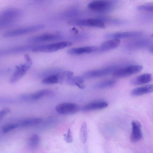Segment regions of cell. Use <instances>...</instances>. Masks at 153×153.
I'll return each mask as SVG.
<instances>
[{
	"instance_id": "6da1fadb",
	"label": "cell",
	"mask_w": 153,
	"mask_h": 153,
	"mask_svg": "<svg viewBox=\"0 0 153 153\" xmlns=\"http://www.w3.org/2000/svg\"><path fill=\"white\" fill-rule=\"evenodd\" d=\"M72 45V43L69 42H60L45 45L34 46L31 51L34 52H53L70 46Z\"/></svg>"
},
{
	"instance_id": "7a4b0ae2",
	"label": "cell",
	"mask_w": 153,
	"mask_h": 153,
	"mask_svg": "<svg viewBox=\"0 0 153 153\" xmlns=\"http://www.w3.org/2000/svg\"><path fill=\"white\" fill-rule=\"evenodd\" d=\"M68 23L71 25L77 26L94 27L101 28L105 27L103 22L101 20L97 19L71 20L68 21Z\"/></svg>"
},
{
	"instance_id": "3957f363",
	"label": "cell",
	"mask_w": 153,
	"mask_h": 153,
	"mask_svg": "<svg viewBox=\"0 0 153 153\" xmlns=\"http://www.w3.org/2000/svg\"><path fill=\"white\" fill-rule=\"evenodd\" d=\"M44 25H38L13 30L5 32L3 36L5 38L12 37L39 30L43 28Z\"/></svg>"
},
{
	"instance_id": "277c9868",
	"label": "cell",
	"mask_w": 153,
	"mask_h": 153,
	"mask_svg": "<svg viewBox=\"0 0 153 153\" xmlns=\"http://www.w3.org/2000/svg\"><path fill=\"white\" fill-rule=\"evenodd\" d=\"M143 68V67L141 65H131L121 68H118L112 74L115 77H126L140 72Z\"/></svg>"
},
{
	"instance_id": "5b68a950",
	"label": "cell",
	"mask_w": 153,
	"mask_h": 153,
	"mask_svg": "<svg viewBox=\"0 0 153 153\" xmlns=\"http://www.w3.org/2000/svg\"><path fill=\"white\" fill-rule=\"evenodd\" d=\"M117 68L116 66H112L90 71L84 73L82 76L84 79L101 77L112 74Z\"/></svg>"
},
{
	"instance_id": "8992f818",
	"label": "cell",
	"mask_w": 153,
	"mask_h": 153,
	"mask_svg": "<svg viewBox=\"0 0 153 153\" xmlns=\"http://www.w3.org/2000/svg\"><path fill=\"white\" fill-rule=\"evenodd\" d=\"M80 109V108L78 105L69 102L60 104L56 107V111L59 114L63 115L74 114L78 112Z\"/></svg>"
},
{
	"instance_id": "52a82bcc",
	"label": "cell",
	"mask_w": 153,
	"mask_h": 153,
	"mask_svg": "<svg viewBox=\"0 0 153 153\" xmlns=\"http://www.w3.org/2000/svg\"><path fill=\"white\" fill-rule=\"evenodd\" d=\"M32 64L31 59L26 61V62L16 67V69L11 78L10 82L13 83L22 77L30 68Z\"/></svg>"
},
{
	"instance_id": "ba28073f",
	"label": "cell",
	"mask_w": 153,
	"mask_h": 153,
	"mask_svg": "<svg viewBox=\"0 0 153 153\" xmlns=\"http://www.w3.org/2000/svg\"><path fill=\"white\" fill-rule=\"evenodd\" d=\"M112 6L111 3L106 0L93 1L88 4L91 10L97 12H103L110 9Z\"/></svg>"
},
{
	"instance_id": "9c48e42d",
	"label": "cell",
	"mask_w": 153,
	"mask_h": 153,
	"mask_svg": "<svg viewBox=\"0 0 153 153\" xmlns=\"http://www.w3.org/2000/svg\"><path fill=\"white\" fill-rule=\"evenodd\" d=\"M131 125L132 129L130 140L132 142L136 143L140 140L143 137L141 125L139 122L136 120L133 121Z\"/></svg>"
},
{
	"instance_id": "30bf717a",
	"label": "cell",
	"mask_w": 153,
	"mask_h": 153,
	"mask_svg": "<svg viewBox=\"0 0 153 153\" xmlns=\"http://www.w3.org/2000/svg\"><path fill=\"white\" fill-rule=\"evenodd\" d=\"M62 37L60 35L45 34L36 36L29 38L28 41L30 42H39L58 40L62 39Z\"/></svg>"
},
{
	"instance_id": "8fae6325",
	"label": "cell",
	"mask_w": 153,
	"mask_h": 153,
	"mask_svg": "<svg viewBox=\"0 0 153 153\" xmlns=\"http://www.w3.org/2000/svg\"><path fill=\"white\" fill-rule=\"evenodd\" d=\"M142 34L141 32L137 31L122 32L117 33H107L105 36L108 38L113 39H122L138 36Z\"/></svg>"
},
{
	"instance_id": "7c38bea8",
	"label": "cell",
	"mask_w": 153,
	"mask_h": 153,
	"mask_svg": "<svg viewBox=\"0 0 153 153\" xmlns=\"http://www.w3.org/2000/svg\"><path fill=\"white\" fill-rule=\"evenodd\" d=\"M19 12L15 9H9L4 12L0 15V25H4L9 23L19 15Z\"/></svg>"
},
{
	"instance_id": "4fadbf2b",
	"label": "cell",
	"mask_w": 153,
	"mask_h": 153,
	"mask_svg": "<svg viewBox=\"0 0 153 153\" xmlns=\"http://www.w3.org/2000/svg\"><path fill=\"white\" fill-rule=\"evenodd\" d=\"M98 50V48L95 46H85L70 49L67 51V53L71 55H80L94 52Z\"/></svg>"
},
{
	"instance_id": "5bb4252c",
	"label": "cell",
	"mask_w": 153,
	"mask_h": 153,
	"mask_svg": "<svg viewBox=\"0 0 153 153\" xmlns=\"http://www.w3.org/2000/svg\"><path fill=\"white\" fill-rule=\"evenodd\" d=\"M108 105V103L105 101L93 102L83 105L81 108V110L85 112L99 110L106 108Z\"/></svg>"
},
{
	"instance_id": "9a60e30c",
	"label": "cell",
	"mask_w": 153,
	"mask_h": 153,
	"mask_svg": "<svg viewBox=\"0 0 153 153\" xmlns=\"http://www.w3.org/2000/svg\"><path fill=\"white\" fill-rule=\"evenodd\" d=\"M119 39H112L103 42L98 48L101 51H106L114 49L119 45L120 43Z\"/></svg>"
},
{
	"instance_id": "2e32d148",
	"label": "cell",
	"mask_w": 153,
	"mask_h": 153,
	"mask_svg": "<svg viewBox=\"0 0 153 153\" xmlns=\"http://www.w3.org/2000/svg\"><path fill=\"white\" fill-rule=\"evenodd\" d=\"M152 79V75L149 73H145L140 75L132 79L131 83L134 85H139L147 83Z\"/></svg>"
},
{
	"instance_id": "e0dca14e",
	"label": "cell",
	"mask_w": 153,
	"mask_h": 153,
	"mask_svg": "<svg viewBox=\"0 0 153 153\" xmlns=\"http://www.w3.org/2000/svg\"><path fill=\"white\" fill-rule=\"evenodd\" d=\"M153 91V85L150 84L135 88L131 91V94L133 96H137L151 93Z\"/></svg>"
},
{
	"instance_id": "ac0fdd59",
	"label": "cell",
	"mask_w": 153,
	"mask_h": 153,
	"mask_svg": "<svg viewBox=\"0 0 153 153\" xmlns=\"http://www.w3.org/2000/svg\"><path fill=\"white\" fill-rule=\"evenodd\" d=\"M53 92L48 89H44L39 90L31 94H28L29 100H36L43 97L50 96L53 94Z\"/></svg>"
},
{
	"instance_id": "d6986e66",
	"label": "cell",
	"mask_w": 153,
	"mask_h": 153,
	"mask_svg": "<svg viewBox=\"0 0 153 153\" xmlns=\"http://www.w3.org/2000/svg\"><path fill=\"white\" fill-rule=\"evenodd\" d=\"M65 82L68 84L76 86L81 89H83L85 87L84 79L82 76H73Z\"/></svg>"
},
{
	"instance_id": "ffe728a7",
	"label": "cell",
	"mask_w": 153,
	"mask_h": 153,
	"mask_svg": "<svg viewBox=\"0 0 153 153\" xmlns=\"http://www.w3.org/2000/svg\"><path fill=\"white\" fill-rule=\"evenodd\" d=\"M42 120V119L39 117H31L23 120L21 123L24 126H34L40 124Z\"/></svg>"
},
{
	"instance_id": "44dd1931",
	"label": "cell",
	"mask_w": 153,
	"mask_h": 153,
	"mask_svg": "<svg viewBox=\"0 0 153 153\" xmlns=\"http://www.w3.org/2000/svg\"><path fill=\"white\" fill-rule=\"evenodd\" d=\"M59 73L55 75L45 77L43 79L42 82L46 85L62 83L59 75Z\"/></svg>"
},
{
	"instance_id": "7402d4cb",
	"label": "cell",
	"mask_w": 153,
	"mask_h": 153,
	"mask_svg": "<svg viewBox=\"0 0 153 153\" xmlns=\"http://www.w3.org/2000/svg\"><path fill=\"white\" fill-rule=\"evenodd\" d=\"M116 81L114 80L108 79L99 82L94 86L96 89H102L111 87L114 85Z\"/></svg>"
},
{
	"instance_id": "603a6c76",
	"label": "cell",
	"mask_w": 153,
	"mask_h": 153,
	"mask_svg": "<svg viewBox=\"0 0 153 153\" xmlns=\"http://www.w3.org/2000/svg\"><path fill=\"white\" fill-rule=\"evenodd\" d=\"M62 71L58 68H52L47 69L42 72L39 74V77L43 79L46 77L56 74Z\"/></svg>"
},
{
	"instance_id": "cb8c5ba5",
	"label": "cell",
	"mask_w": 153,
	"mask_h": 153,
	"mask_svg": "<svg viewBox=\"0 0 153 153\" xmlns=\"http://www.w3.org/2000/svg\"><path fill=\"white\" fill-rule=\"evenodd\" d=\"M80 136L82 142L83 143H85L87 139L88 133L87 126L85 122L83 123L81 125Z\"/></svg>"
},
{
	"instance_id": "d4e9b609",
	"label": "cell",
	"mask_w": 153,
	"mask_h": 153,
	"mask_svg": "<svg viewBox=\"0 0 153 153\" xmlns=\"http://www.w3.org/2000/svg\"><path fill=\"white\" fill-rule=\"evenodd\" d=\"M40 143V139L39 136L36 134H33L30 138L29 144L30 147L33 148H37Z\"/></svg>"
},
{
	"instance_id": "484cf974",
	"label": "cell",
	"mask_w": 153,
	"mask_h": 153,
	"mask_svg": "<svg viewBox=\"0 0 153 153\" xmlns=\"http://www.w3.org/2000/svg\"><path fill=\"white\" fill-rule=\"evenodd\" d=\"M18 126V125L16 123L8 124L3 126L1 130L3 132L7 133L15 129Z\"/></svg>"
},
{
	"instance_id": "4316f807",
	"label": "cell",
	"mask_w": 153,
	"mask_h": 153,
	"mask_svg": "<svg viewBox=\"0 0 153 153\" xmlns=\"http://www.w3.org/2000/svg\"><path fill=\"white\" fill-rule=\"evenodd\" d=\"M137 9L139 10L147 11L152 12L153 11V5L151 4H144L138 6Z\"/></svg>"
},
{
	"instance_id": "83f0119b",
	"label": "cell",
	"mask_w": 153,
	"mask_h": 153,
	"mask_svg": "<svg viewBox=\"0 0 153 153\" xmlns=\"http://www.w3.org/2000/svg\"><path fill=\"white\" fill-rule=\"evenodd\" d=\"M64 139L68 143H71L73 142V137L70 128L68 129L67 134L64 135Z\"/></svg>"
},
{
	"instance_id": "f1b7e54d",
	"label": "cell",
	"mask_w": 153,
	"mask_h": 153,
	"mask_svg": "<svg viewBox=\"0 0 153 153\" xmlns=\"http://www.w3.org/2000/svg\"><path fill=\"white\" fill-rule=\"evenodd\" d=\"M10 110L7 108H4L0 111V119L2 118L10 112Z\"/></svg>"
}]
</instances>
